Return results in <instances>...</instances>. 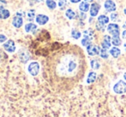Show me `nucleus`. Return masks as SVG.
I'll use <instances>...</instances> for the list:
<instances>
[{"label":"nucleus","mask_w":126,"mask_h":117,"mask_svg":"<svg viewBox=\"0 0 126 117\" xmlns=\"http://www.w3.org/2000/svg\"><path fill=\"white\" fill-rule=\"evenodd\" d=\"M88 70L82 49L76 45H64L53 50L44 65V76L58 91H70L84 78Z\"/></svg>","instance_id":"1"},{"label":"nucleus","mask_w":126,"mask_h":117,"mask_svg":"<svg viewBox=\"0 0 126 117\" xmlns=\"http://www.w3.org/2000/svg\"><path fill=\"white\" fill-rule=\"evenodd\" d=\"M113 91L117 94H124L126 92V82L124 80H119L113 86Z\"/></svg>","instance_id":"2"},{"label":"nucleus","mask_w":126,"mask_h":117,"mask_svg":"<svg viewBox=\"0 0 126 117\" xmlns=\"http://www.w3.org/2000/svg\"><path fill=\"white\" fill-rule=\"evenodd\" d=\"M28 69L31 75L36 76L39 74V72H40V64L37 62H33V63H31L29 64Z\"/></svg>","instance_id":"3"},{"label":"nucleus","mask_w":126,"mask_h":117,"mask_svg":"<svg viewBox=\"0 0 126 117\" xmlns=\"http://www.w3.org/2000/svg\"><path fill=\"white\" fill-rule=\"evenodd\" d=\"M107 31L111 34L112 37H118L120 34L119 33V26L118 25L115 23H111L108 25L107 26Z\"/></svg>","instance_id":"4"},{"label":"nucleus","mask_w":126,"mask_h":117,"mask_svg":"<svg viewBox=\"0 0 126 117\" xmlns=\"http://www.w3.org/2000/svg\"><path fill=\"white\" fill-rule=\"evenodd\" d=\"M87 51L89 56H96V55H100V48L98 45L90 44L88 46H87Z\"/></svg>","instance_id":"5"},{"label":"nucleus","mask_w":126,"mask_h":117,"mask_svg":"<svg viewBox=\"0 0 126 117\" xmlns=\"http://www.w3.org/2000/svg\"><path fill=\"white\" fill-rule=\"evenodd\" d=\"M104 7L106 11L108 12H113L116 10V4L112 0H106L104 3Z\"/></svg>","instance_id":"6"},{"label":"nucleus","mask_w":126,"mask_h":117,"mask_svg":"<svg viewBox=\"0 0 126 117\" xmlns=\"http://www.w3.org/2000/svg\"><path fill=\"white\" fill-rule=\"evenodd\" d=\"M3 48L5 49V51H8V52H14L16 51V45L15 42L13 41L12 39H10L6 42V43L3 45Z\"/></svg>","instance_id":"7"},{"label":"nucleus","mask_w":126,"mask_h":117,"mask_svg":"<svg viewBox=\"0 0 126 117\" xmlns=\"http://www.w3.org/2000/svg\"><path fill=\"white\" fill-rule=\"evenodd\" d=\"M100 8V4H99V3H92L91 6H90V10H89L90 15H91V16H93V17L96 16V15H98V13H99Z\"/></svg>","instance_id":"8"},{"label":"nucleus","mask_w":126,"mask_h":117,"mask_svg":"<svg viewBox=\"0 0 126 117\" xmlns=\"http://www.w3.org/2000/svg\"><path fill=\"white\" fill-rule=\"evenodd\" d=\"M35 20H36V22L38 24L45 25V24H47V22H48L49 18H48V16H47V15L40 14V15H38L36 16V19H35Z\"/></svg>","instance_id":"9"},{"label":"nucleus","mask_w":126,"mask_h":117,"mask_svg":"<svg viewBox=\"0 0 126 117\" xmlns=\"http://www.w3.org/2000/svg\"><path fill=\"white\" fill-rule=\"evenodd\" d=\"M12 24H13V26H15V27L19 28V27H21V26H22V24H23V20H22V18L21 16L17 15V16H16V17H14V18H13Z\"/></svg>","instance_id":"10"},{"label":"nucleus","mask_w":126,"mask_h":117,"mask_svg":"<svg viewBox=\"0 0 126 117\" xmlns=\"http://www.w3.org/2000/svg\"><path fill=\"white\" fill-rule=\"evenodd\" d=\"M111 39L109 35H105L104 40H103L102 44H101V45H102V47L104 49H109L111 47Z\"/></svg>","instance_id":"11"},{"label":"nucleus","mask_w":126,"mask_h":117,"mask_svg":"<svg viewBox=\"0 0 126 117\" xmlns=\"http://www.w3.org/2000/svg\"><path fill=\"white\" fill-rule=\"evenodd\" d=\"M10 14L8 10H5L3 7H0V19L5 20V19H8L10 17Z\"/></svg>","instance_id":"12"},{"label":"nucleus","mask_w":126,"mask_h":117,"mask_svg":"<svg viewBox=\"0 0 126 117\" xmlns=\"http://www.w3.org/2000/svg\"><path fill=\"white\" fill-rule=\"evenodd\" d=\"M79 10H81V11L86 13V12H88V10H90V4L88 3V2H85V1L81 2L79 5Z\"/></svg>","instance_id":"13"},{"label":"nucleus","mask_w":126,"mask_h":117,"mask_svg":"<svg viewBox=\"0 0 126 117\" xmlns=\"http://www.w3.org/2000/svg\"><path fill=\"white\" fill-rule=\"evenodd\" d=\"M36 29H37V26L35 24H33V22L32 23L26 24L25 26V31L27 33H33Z\"/></svg>","instance_id":"14"},{"label":"nucleus","mask_w":126,"mask_h":117,"mask_svg":"<svg viewBox=\"0 0 126 117\" xmlns=\"http://www.w3.org/2000/svg\"><path fill=\"white\" fill-rule=\"evenodd\" d=\"M96 78H97V74L95 72H90L88 76V79H87V82L88 84H92L94 83L95 80H96Z\"/></svg>","instance_id":"15"},{"label":"nucleus","mask_w":126,"mask_h":117,"mask_svg":"<svg viewBox=\"0 0 126 117\" xmlns=\"http://www.w3.org/2000/svg\"><path fill=\"white\" fill-rule=\"evenodd\" d=\"M120 53H121V51H120V50L118 49V47H112L111 49H110V54H111L114 58L118 57Z\"/></svg>","instance_id":"16"},{"label":"nucleus","mask_w":126,"mask_h":117,"mask_svg":"<svg viewBox=\"0 0 126 117\" xmlns=\"http://www.w3.org/2000/svg\"><path fill=\"white\" fill-rule=\"evenodd\" d=\"M65 15L67 16V18L70 19V20H73L76 17V13L71 10V9H69V10H66L65 12Z\"/></svg>","instance_id":"17"},{"label":"nucleus","mask_w":126,"mask_h":117,"mask_svg":"<svg viewBox=\"0 0 126 117\" xmlns=\"http://www.w3.org/2000/svg\"><path fill=\"white\" fill-rule=\"evenodd\" d=\"M109 20H110L109 17L105 15H101L98 17V22H100L103 24H107L109 22Z\"/></svg>","instance_id":"18"},{"label":"nucleus","mask_w":126,"mask_h":117,"mask_svg":"<svg viewBox=\"0 0 126 117\" xmlns=\"http://www.w3.org/2000/svg\"><path fill=\"white\" fill-rule=\"evenodd\" d=\"M46 3H47V6L48 7L50 10H54L57 7V3L54 0H47Z\"/></svg>","instance_id":"19"},{"label":"nucleus","mask_w":126,"mask_h":117,"mask_svg":"<svg viewBox=\"0 0 126 117\" xmlns=\"http://www.w3.org/2000/svg\"><path fill=\"white\" fill-rule=\"evenodd\" d=\"M111 43H112V45H114V46H119L122 44V40L120 39L119 36L112 37V39H111Z\"/></svg>","instance_id":"20"},{"label":"nucleus","mask_w":126,"mask_h":117,"mask_svg":"<svg viewBox=\"0 0 126 117\" xmlns=\"http://www.w3.org/2000/svg\"><path fill=\"white\" fill-rule=\"evenodd\" d=\"M90 64H91V68H93V69H94V70L99 69V68H100V63H99L96 59L91 60V63H90Z\"/></svg>","instance_id":"21"},{"label":"nucleus","mask_w":126,"mask_h":117,"mask_svg":"<svg viewBox=\"0 0 126 117\" xmlns=\"http://www.w3.org/2000/svg\"><path fill=\"white\" fill-rule=\"evenodd\" d=\"M91 40H92V38L88 37V36H84L83 39L81 40V44H82L83 46H88V45L91 44Z\"/></svg>","instance_id":"22"},{"label":"nucleus","mask_w":126,"mask_h":117,"mask_svg":"<svg viewBox=\"0 0 126 117\" xmlns=\"http://www.w3.org/2000/svg\"><path fill=\"white\" fill-rule=\"evenodd\" d=\"M20 59L22 63H27V62L28 61V59H29V55H28V53L22 52V54L20 55Z\"/></svg>","instance_id":"23"},{"label":"nucleus","mask_w":126,"mask_h":117,"mask_svg":"<svg viewBox=\"0 0 126 117\" xmlns=\"http://www.w3.org/2000/svg\"><path fill=\"white\" fill-rule=\"evenodd\" d=\"M81 33H80L79 31H77V30L74 29L72 30V33H71V36L72 38H74L75 39H78L81 38Z\"/></svg>","instance_id":"24"},{"label":"nucleus","mask_w":126,"mask_h":117,"mask_svg":"<svg viewBox=\"0 0 126 117\" xmlns=\"http://www.w3.org/2000/svg\"><path fill=\"white\" fill-rule=\"evenodd\" d=\"M96 28L98 31H100V32H104L105 29H106V26H105V24L101 23V22H98L96 23Z\"/></svg>","instance_id":"25"},{"label":"nucleus","mask_w":126,"mask_h":117,"mask_svg":"<svg viewBox=\"0 0 126 117\" xmlns=\"http://www.w3.org/2000/svg\"><path fill=\"white\" fill-rule=\"evenodd\" d=\"M100 56L102 58H105V59L108 58V52L106 51V49H104V48H103V49H100Z\"/></svg>","instance_id":"26"},{"label":"nucleus","mask_w":126,"mask_h":117,"mask_svg":"<svg viewBox=\"0 0 126 117\" xmlns=\"http://www.w3.org/2000/svg\"><path fill=\"white\" fill-rule=\"evenodd\" d=\"M28 20L29 21H33V19H34V17H35V11L34 10H29V11L28 12Z\"/></svg>","instance_id":"27"},{"label":"nucleus","mask_w":126,"mask_h":117,"mask_svg":"<svg viewBox=\"0 0 126 117\" xmlns=\"http://www.w3.org/2000/svg\"><path fill=\"white\" fill-rule=\"evenodd\" d=\"M83 35L84 36H88V37H90V38H92L94 35V31L92 29H88V30H85L84 33H83Z\"/></svg>","instance_id":"28"},{"label":"nucleus","mask_w":126,"mask_h":117,"mask_svg":"<svg viewBox=\"0 0 126 117\" xmlns=\"http://www.w3.org/2000/svg\"><path fill=\"white\" fill-rule=\"evenodd\" d=\"M66 4H67L66 0H58V6H59L61 9H63Z\"/></svg>","instance_id":"29"},{"label":"nucleus","mask_w":126,"mask_h":117,"mask_svg":"<svg viewBox=\"0 0 126 117\" xmlns=\"http://www.w3.org/2000/svg\"><path fill=\"white\" fill-rule=\"evenodd\" d=\"M118 15L117 13H111L110 18H111V21H116V20H118Z\"/></svg>","instance_id":"30"},{"label":"nucleus","mask_w":126,"mask_h":117,"mask_svg":"<svg viewBox=\"0 0 126 117\" xmlns=\"http://www.w3.org/2000/svg\"><path fill=\"white\" fill-rule=\"evenodd\" d=\"M7 40V38L5 35H3V34H0V44L1 43H3L4 41Z\"/></svg>","instance_id":"31"},{"label":"nucleus","mask_w":126,"mask_h":117,"mask_svg":"<svg viewBox=\"0 0 126 117\" xmlns=\"http://www.w3.org/2000/svg\"><path fill=\"white\" fill-rule=\"evenodd\" d=\"M86 14H85V12H82L81 11V13H80V19L81 20H84V19H86Z\"/></svg>","instance_id":"32"},{"label":"nucleus","mask_w":126,"mask_h":117,"mask_svg":"<svg viewBox=\"0 0 126 117\" xmlns=\"http://www.w3.org/2000/svg\"><path fill=\"white\" fill-rule=\"evenodd\" d=\"M122 37H123V39H126V29L122 33Z\"/></svg>","instance_id":"33"},{"label":"nucleus","mask_w":126,"mask_h":117,"mask_svg":"<svg viewBox=\"0 0 126 117\" xmlns=\"http://www.w3.org/2000/svg\"><path fill=\"white\" fill-rule=\"evenodd\" d=\"M71 3H80L81 2V0H70Z\"/></svg>","instance_id":"34"},{"label":"nucleus","mask_w":126,"mask_h":117,"mask_svg":"<svg viewBox=\"0 0 126 117\" xmlns=\"http://www.w3.org/2000/svg\"><path fill=\"white\" fill-rule=\"evenodd\" d=\"M83 1H85V2H88H88H92V1H93V0H83Z\"/></svg>","instance_id":"35"},{"label":"nucleus","mask_w":126,"mask_h":117,"mask_svg":"<svg viewBox=\"0 0 126 117\" xmlns=\"http://www.w3.org/2000/svg\"><path fill=\"white\" fill-rule=\"evenodd\" d=\"M123 27H124V28H125H125H126V22H125V24H124Z\"/></svg>","instance_id":"36"},{"label":"nucleus","mask_w":126,"mask_h":117,"mask_svg":"<svg viewBox=\"0 0 126 117\" xmlns=\"http://www.w3.org/2000/svg\"><path fill=\"white\" fill-rule=\"evenodd\" d=\"M124 78H125V80H126V73H125V74H124Z\"/></svg>","instance_id":"37"},{"label":"nucleus","mask_w":126,"mask_h":117,"mask_svg":"<svg viewBox=\"0 0 126 117\" xmlns=\"http://www.w3.org/2000/svg\"><path fill=\"white\" fill-rule=\"evenodd\" d=\"M124 13H125V15H126V8L124 10Z\"/></svg>","instance_id":"38"},{"label":"nucleus","mask_w":126,"mask_h":117,"mask_svg":"<svg viewBox=\"0 0 126 117\" xmlns=\"http://www.w3.org/2000/svg\"><path fill=\"white\" fill-rule=\"evenodd\" d=\"M124 47H125V50L126 51V43L125 44V45H124Z\"/></svg>","instance_id":"39"},{"label":"nucleus","mask_w":126,"mask_h":117,"mask_svg":"<svg viewBox=\"0 0 126 117\" xmlns=\"http://www.w3.org/2000/svg\"><path fill=\"white\" fill-rule=\"evenodd\" d=\"M35 1H36V2H42L43 0H35Z\"/></svg>","instance_id":"40"}]
</instances>
